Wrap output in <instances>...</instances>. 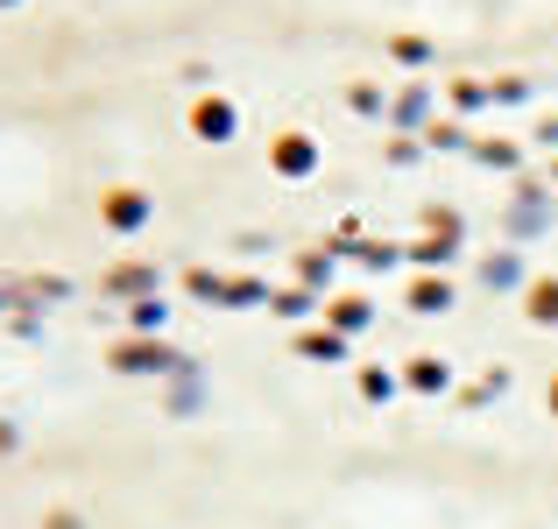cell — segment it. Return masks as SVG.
Listing matches in <instances>:
<instances>
[{"instance_id": "obj_1", "label": "cell", "mask_w": 558, "mask_h": 529, "mask_svg": "<svg viewBox=\"0 0 558 529\" xmlns=\"http://www.w3.org/2000/svg\"><path fill=\"white\" fill-rule=\"evenodd\" d=\"M0 8H8V0H0Z\"/></svg>"}]
</instances>
